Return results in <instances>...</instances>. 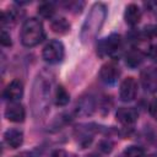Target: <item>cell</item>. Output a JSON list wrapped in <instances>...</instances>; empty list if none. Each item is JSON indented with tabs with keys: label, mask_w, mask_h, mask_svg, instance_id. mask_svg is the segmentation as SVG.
<instances>
[{
	"label": "cell",
	"mask_w": 157,
	"mask_h": 157,
	"mask_svg": "<svg viewBox=\"0 0 157 157\" xmlns=\"http://www.w3.org/2000/svg\"><path fill=\"white\" fill-rule=\"evenodd\" d=\"M105 17H107V6L102 2H96L91 7V10L81 27L80 39L83 44L91 43L97 37V34L99 33V31L105 21Z\"/></svg>",
	"instance_id": "6da1fadb"
},
{
	"label": "cell",
	"mask_w": 157,
	"mask_h": 157,
	"mask_svg": "<svg viewBox=\"0 0 157 157\" xmlns=\"http://www.w3.org/2000/svg\"><path fill=\"white\" fill-rule=\"evenodd\" d=\"M50 96V82L38 76L32 91V109L34 117H43L48 112Z\"/></svg>",
	"instance_id": "7a4b0ae2"
},
{
	"label": "cell",
	"mask_w": 157,
	"mask_h": 157,
	"mask_svg": "<svg viewBox=\"0 0 157 157\" xmlns=\"http://www.w3.org/2000/svg\"><path fill=\"white\" fill-rule=\"evenodd\" d=\"M44 37L45 33L43 23L38 18L31 17L23 22L21 29V42L25 47H34L39 44L44 39Z\"/></svg>",
	"instance_id": "3957f363"
},
{
	"label": "cell",
	"mask_w": 157,
	"mask_h": 157,
	"mask_svg": "<svg viewBox=\"0 0 157 157\" xmlns=\"http://www.w3.org/2000/svg\"><path fill=\"white\" fill-rule=\"evenodd\" d=\"M43 59L48 64H58L64 59L65 55V48L64 44L60 40H50L44 48H43Z\"/></svg>",
	"instance_id": "277c9868"
},
{
	"label": "cell",
	"mask_w": 157,
	"mask_h": 157,
	"mask_svg": "<svg viewBox=\"0 0 157 157\" xmlns=\"http://www.w3.org/2000/svg\"><path fill=\"white\" fill-rule=\"evenodd\" d=\"M121 48V38L118 33H112L108 37L103 38L98 44V54L99 55H108V56H117L118 52Z\"/></svg>",
	"instance_id": "5b68a950"
},
{
	"label": "cell",
	"mask_w": 157,
	"mask_h": 157,
	"mask_svg": "<svg viewBox=\"0 0 157 157\" xmlns=\"http://www.w3.org/2000/svg\"><path fill=\"white\" fill-rule=\"evenodd\" d=\"M120 76V70L115 63H107L101 67L99 71V77L101 81L104 82L105 85H113L117 82V80Z\"/></svg>",
	"instance_id": "8992f818"
},
{
	"label": "cell",
	"mask_w": 157,
	"mask_h": 157,
	"mask_svg": "<svg viewBox=\"0 0 157 157\" xmlns=\"http://www.w3.org/2000/svg\"><path fill=\"white\" fill-rule=\"evenodd\" d=\"M137 94V82L134 77L129 76L123 80L120 85V98L124 102L132 101Z\"/></svg>",
	"instance_id": "52a82bcc"
},
{
	"label": "cell",
	"mask_w": 157,
	"mask_h": 157,
	"mask_svg": "<svg viewBox=\"0 0 157 157\" xmlns=\"http://www.w3.org/2000/svg\"><path fill=\"white\" fill-rule=\"evenodd\" d=\"M5 118L12 123H22L26 118V110L20 102H10L5 109Z\"/></svg>",
	"instance_id": "ba28073f"
},
{
	"label": "cell",
	"mask_w": 157,
	"mask_h": 157,
	"mask_svg": "<svg viewBox=\"0 0 157 157\" xmlns=\"http://www.w3.org/2000/svg\"><path fill=\"white\" fill-rule=\"evenodd\" d=\"M23 96V83L18 78L12 80L6 88L4 90L2 97L10 102H18V99Z\"/></svg>",
	"instance_id": "9c48e42d"
},
{
	"label": "cell",
	"mask_w": 157,
	"mask_h": 157,
	"mask_svg": "<svg viewBox=\"0 0 157 157\" xmlns=\"http://www.w3.org/2000/svg\"><path fill=\"white\" fill-rule=\"evenodd\" d=\"M141 82L146 91L148 92L157 91V67L151 66L145 69L141 72Z\"/></svg>",
	"instance_id": "30bf717a"
},
{
	"label": "cell",
	"mask_w": 157,
	"mask_h": 157,
	"mask_svg": "<svg viewBox=\"0 0 157 157\" xmlns=\"http://www.w3.org/2000/svg\"><path fill=\"white\" fill-rule=\"evenodd\" d=\"M115 117H117V120L123 125H131L137 120L139 113L132 107H123L118 109Z\"/></svg>",
	"instance_id": "8fae6325"
},
{
	"label": "cell",
	"mask_w": 157,
	"mask_h": 157,
	"mask_svg": "<svg viewBox=\"0 0 157 157\" xmlns=\"http://www.w3.org/2000/svg\"><path fill=\"white\" fill-rule=\"evenodd\" d=\"M4 140L9 147L17 148L23 142V132L18 129H9L4 134Z\"/></svg>",
	"instance_id": "7c38bea8"
},
{
	"label": "cell",
	"mask_w": 157,
	"mask_h": 157,
	"mask_svg": "<svg viewBox=\"0 0 157 157\" xmlns=\"http://www.w3.org/2000/svg\"><path fill=\"white\" fill-rule=\"evenodd\" d=\"M96 108V102L92 96H83L76 105V113L78 115H91Z\"/></svg>",
	"instance_id": "4fadbf2b"
},
{
	"label": "cell",
	"mask_w": 157,
	"mask_h": 157,
	"mask_svg": "<svg viewBox=\"0 0 157 157\" xmlns=\"http://www.w3.org/2000/svg\"><path fill=\"white\" fill-rule=\"evenodd\" d=\"M124 20L129 26H131V27L136 26L141 20V10H140V7L136 4L128 5L126 9H125V12H124Z\"/></svg>",
	"instance_id": "5bb4252c"
},
{
	"label": "cell",
	"mask_w": 157,
	"mask_h": 157,
	"mask_svg": "<svg viewBox=\"0 0 157 157\" xmlns=\"http://www.w3.org/2000/svg\"><path fill=\"white\" fill-rule=\"evenodd\" d=\"M144 53L139 49H131L128 54H126V58H125V64L131 67V69H135L137 67L142 61H144Z\"/></svg>",
	"instance_id": "9a60e30c"
},
{
	"label": "cell",
	"mask_w": 157,
	"mask_h": 157,
	"mask_svg": "<svg viewBox=\"0 0 157 157\" xmlns=\"http://www.w3.org/2000/svg\"><path fill=\"white\" fill-rule=\"evenodd\" d=\"M50 28L54 33L66 34L70 31V23L65 17H56L50 22Z\"/></svg>",
	"instance_id": "2e32d148"
},
{
	"label": "cell",
	"mask_w": 157,
	"mask_h": 157,
	"mask_svg": "<svg viewBox=\"0 0 157 157\" xmlns=\"http://www.w3.org/2000/svg\"><path fill=\"white\" fill-rule=\"evenodd\" d=\"M70 101V94L69 92L65 90L64 86H58L56 87V91H55V104L59 105V107H64L69 103Z\"/></svg>",
	"instance_id": "e0dca14e"
},
{
	"label": "cell",
	"mask_w": 157,
	"mask_h": 157,
	"mask_svg": "<svg viewBox=\"0 0 157 157\" xmlns=\"http://www.w3.org/2000/svg\"><path fill=\"white\" fill-rule=\"evenodd\" d=\"M38 13L43 18H52L54 16V13H55V6H54V4L50 2V1L42 2L38 6Z\"/></svg>",
	"instance_id": "ac0fdd59"
},
{
	"label": "cell",
	"mask_w": 157,
	"mask_h": 157,
	"mask_svg": "<svg viewBox=\"0 0 157 157\" xmlns=\"http://www.w3.org/2000/svg\"><path fill=\"white\" fill-rule=\"evenodd\" d=\"M123 156L124 157H144L145 156V150L141 146L132 145V146H129V147L125 148Z\"/></svg>",
	"instance_id": "d6986e66"
},
{
	"label": "cell",
	"mask_w": 157,
	"mask_h": 157,
	"mask_svg": "<svg viewBox=\"0 0 157 157\" xmlns=\"http://www.w3.org/2000/svg\"><path fill=\"white\" fill-rule=\"evenodd\" d=\"M64 6L67 9V11H71L74 13H78L82 11L85 2L83 1H67L64 4Z\"/></svg>",
	"instance_id": "ffe728a7"
},
{
	"label": "cell",
	"mask_w": 157,
	"mask_h": 157,
	"mask_svg": "<svg viewBox=\"0 0 157 157\" xmlns=\"http://www.w3.org/2000/svg\"><path fill=\"white\" fill-rule=\"evenodd\" d=\"M0 43L1 45L4 47H10L12 44V40H11V36L10 33H7L5 29L1 31V36H0Z\"/></svg>",
	"instance_id": "44dd1931"
},
{
	"label": "cell",
	"mask_w": 157,
	"mask_h": 157,
	"mask_svg": "<svg viewBox=\"0 0 157 157\" xmlns=\"http://www.w3.org/2000/svg\"><path fill=\"white\" fill-rule=\"evenodd\" d=\"M112 148H113V142H112V141H109V140H103V141H101V144H99V150H101L102 152L108 153V152L112 151Z\"/></svg>",
	"instance_id": "7402d4cb"
},
{
	"label": "cell",
	"mask_w": 157,
	"mask_h": 157,
	"mask_svg": "<svg viewBox=\"0 0 157 157\" xmlns=\"http://www.w3.org/2000/svg\"><path fill=\"white\" fill-rule=\"evenodd\" d=\"M148 112L157 120V98H153L150 102V104H148Z\"/></svg>",
	"instance_id": "603a6c76"
},
{
	"label": "cell",
	"mask_w": 157,
	"mask_h": 157,
	"mask_svg": "<svg viewBox=\"0 0 157 157\" xmlns=\"http://www.w3.org/2000/svg\"><path fill=\"white\" fill-rule=\"evenodd\" d=\"M147 55H148V58H150L152 61H156V63H157V44H153V45L148 49Z\"/></svg>",
	"instance_id": "cb8c5ba5"
},
{
	"label": "cell",
	"mask_w": 157,
	"mask_h": 157,
	"mask_svg": "<svg viewBox=\"0 0 157 157\" xmlns=\"http://www.w3.org/2000/svg\"><path fill=\"white\" fill-rule=\"evenodd\" d=\"M49 157H69L67 156V153H66V151H64V150H54L52 153H50V156Z\"/></svg>",
	"instance_id": "d4e9b609"
},
{
	"label": "cell",
	"mask_w": 157,
	"mask_h": 157,
	"mask_svg": "<svg viewBox=\"0 0 157 157\" xmlns=\"http://www.w3.org/2000/svg\"><path fill=\"white\" fill-rule=\"evenodd\" d=\"M145 6L148 9V10H157V2L156 1H148V2H145Z\"/></svg>",
	"instance_id": "484cf974"
},
{
	"label": "cell",
	"mask_w": 157,
	"mask_h": 157,
	"mask_svg": "<svg viewBox=\"0 0 157 157\" xmlns=\"http://www.w3.org/2000/svg\"><path fill=\"white\" fill-rule=\"evenodd\" d=\"M85 157H98V156L94 155V153H91V155H87V156H85Z\"/></svg>",
	"instance_id": "4316f807"
},
{
	"label": "cell",
	"mask_w": 157,
	"mask_h": 157,
	"mask_svg": "<svg viewBox=\"0 0 157 157\" xmlns=\"http://www.w3.org/2000/svg\"><path fill=\"white\" fill-rule=\"evenodd\" d=\"M26 156V153H23V155H20V156H15V157H25Z\"/></svg>",
	"instance_id": "83f0119b"
},
{
	"label": "cell",
	"mask_w": 157,
	"mask_h": 157,
	"mask_svg": "<svg viewBox=\"0 0 157 157\" xmlns=\"http://www.w3.org/2000/svg\"><path fill=\"white\" fill-rule=\"evenodd\" d=\"M148 157H157V156H155V155H151V156H148Z\"/></svg>",
	"instance_id": "f1b7e54d"
},
{
	"label": "cell",
	"mask_w": 157,
	"mask_h": 157,
	"mask_svg": "<svg viewBox=\"0 0 157 157\" xmlns=\"http://www.w3.org/2000/svg\"><path fill=\"white\" fill-rule=\"evenodd\" d=\"M156 33H157V27H156Z\"/></svg>",
	"instance_id": "f546056e"
}]
</instances>
